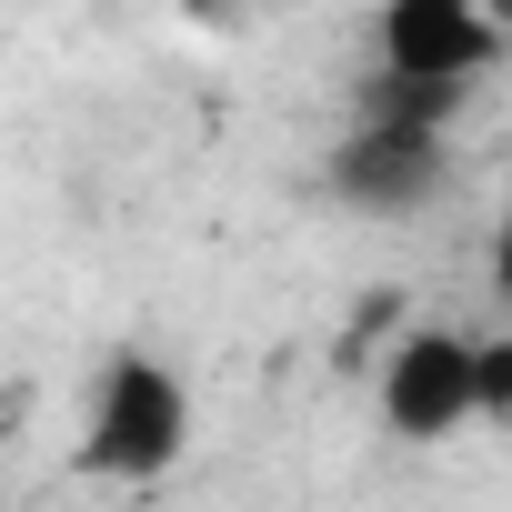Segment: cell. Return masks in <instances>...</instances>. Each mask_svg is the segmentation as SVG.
<instances>
[{
  "instance_id": "cell-1",
  "label": "cell",
  "mask_w": 512,
  "mask_h": 512,
  "mask_svg": "<svg viewBox=\"0 0 512 512\" xmlns=\"http://www.w3.org/2000/svg\"><path fill=\"white\" fill-rule=\"evenodd\" d=\"M191 442V392L171 362L151 352H111L101 362V392H91V422H81V472L101 482H161Z\"/></svg>"
},
{
  "instance_id": "cell-2",
  "label": "cell",
  "mask_w": 512,
  "mask_h": 512,
  "mask_svg": "<svg viewBox=\"0 0 512 512\" xmlns=\"http://www.w3.org/2000/svg\"><path fill=\"white\" fill-rule=\"evenodd\" d=\"M492 61H502V21H492V11H472V0H382L372 71L442 81V91H472Z\"/></svg>"
},
{
  "instance_id": "cell-3",
  "label": "cell",
  "mask_w": 512,
  "mask_h": 512,
  "mask_svg": "<svg viewBox=\"0 0 512 512\" xmlns=\"http://www.w3.org/2000/svg\"><path fill=\"white\" fill-rule=\"evenodd\" d=\"M472 352H482V342H462V332H402V342L382 352V422H392L402 442L462 432V422L482 412Z\"/></svg>"
},
{
  "instance_id": "cell-4",
  "label": "cell",
  "mask_w": 512,
  "mask_h": 512,
  "mask_svg": "<svg viewBox=\"0 0 512 512\" xmlns=\"http://www.w3.org/2000/svg\"><path fill=\"white\" fill-rule=\"evenodd\" d=\"M332 191L352 211H422L442 191V141H402V131H352L332 151Z\"/></svg>"
},
{
  "instance_id": "cell-5",
  "label": "cell",
  "mask_w": 512,
  "mask_h": 512,
  "mask_svg": "<svg viewBox=\"0 0 512 512\" xmlns=\"http://www.w3.org/2000/svg\"><path fill=\"white\" fill-rule=\"evenodd\" d=\"M462 111V91L442 81H402V71H372L362 81V131H402V141H442V121Z\"/></svg>"
},
{
  "instance_id": "cell-6",
  "label": "cell",
  "mask_w": 512,
  "mask_h": 512,
  "mask_svg": "<svg viewBox=\"0 0 512 512\" xmlns=\"http://www.w3.org/2000/svg\"><path fill=\"white\" fill-rule=\"evenodd\" d=\"M472 382H482V412H512V342H482L472 352Z\"/></svg>"
},
{
  "instance_id": "cell-7",
  "label": "cell",
  "mask_w": 512,
  "mask_h": 512,
  "mask_svg": "<svg viewBox=\"0 0 512 512\" xmlns=\"http://www.w3.org/2000/svg\"><path fill=\"white\" fill-rule=\"evenodd\" d=\"M492 272H502V292H512V221H502V251H492Z\"/></svg>"
},
{
  "instance_id": "cell-8",
  "label": "cell",
  "mask_w": 512,
  "mask_h": 512,
  "mask_svg": "<svg viewBox=\"0 0 512 512\" xmlns=\"http://www.w3.org/2000/svg\"><path fill=\"white\" fill-rule=\"evenodd\" d=\"M472 11H492V21H502V31H512V0H472Z\"/></svg>"
},
{
  "instance_id": "cell-9",
  "label": "cell",
  "mask_w": 512,
  "mask_h": 512,
  "mask_svg": "<svg viewBox=\"0 0 512 512\" xmlns=\"http://www.w3.org/2000/svg\"><path fill=\"white\" fill-rule=\"evenodd\" d=\"M191 11H211V21H221V0H191Z\"/></svg>"
}]
</instances>
